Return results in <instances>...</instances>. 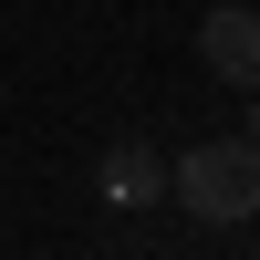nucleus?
<instances>
[{"label":"nucleus","mask_w":260,"mask_h":260,"mask_svg":"<svg viewBox=\"0 0 260 260\" xmlns=\"http://www.w3.org/2000/svg\"><path fill=\"white\" fill-rule=\"evenodd\" d=\"M94 187H104L115 208H156V198H167V156H156L146 136H115L104 167H94Z\"/></svg>","instance_id":"7ed1b4c3"},{"label":"nucleus","mask_w":260,"mask_h":260,"mask_svg":"<svg viewBox=\"0 0 260 260\" xmlns=\"http://www.w3.org/2000/svg\"><path fill=\"white\" fill-rule=\"evenodd\" d=\"M167 198H177L198 229H240V219H260V146H250V136L187 146V156L167 167Z\"/></svg>","instance_id":"f257e3e1"},{"label":"nucleus","mask_w":260,"mask_h":260,"mask_svg":"<svg viewBox=\"0 0 260 260\" xmlns=\"http://www.w3.org/2000/svg\"><path fill=\"white\" fill-rule=\"evenodd\" d=\"M250 94H260V83H250ZM240 136H250V146H260V104H250V125H240Z\"/></svg>","instance_id":"20e7f679"},{"label":"nucleus","mask_w":260,"mask_h":260,"mask_svg":"<svg viewBox=\"0 0 260 260\" xmlns=\"http://www.w3.org/2000/svg\"><path fill=\"white\" fill-rule=\"evenodd\" d=\"M198 62L219 83H260V11L250 0H219V11L198 21Z\"/></svg>","instance_id":"f03ea898"}]
</instances>
